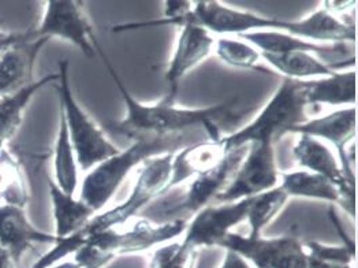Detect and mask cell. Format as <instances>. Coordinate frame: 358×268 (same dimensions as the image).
Here are the masks:
<instances>
[{
    "label": "cell",
    "mask_w": 358,
    "mask_h": 268,
    "mask_svg": "<svg viewBox=\"0 0 358 268\" xmlns=\"http://www.w3.org/2000/svg\"><path fill=\"white\" fill-rule=\"evenodd\" d=\"M94 47L96 52L104 62L117 90H120L124 104L123 118L107 125V127L117 134L126 136L133 141L140 137L204 132L209 140H219L222 137L220 125L224 120H233L236 117V97L203 108L178 107L177 104L167 103L163 99L153 104L141 103L129 92L124 83L120 80L113 62L108 59L99 41Z\"/></svg>",
    "instance_id": "6da1fadb"
},
{
    "label": "cell",
    "mask_w": 358,
    "mask_h": 268,
    "mask_svg": "<svg viewBox=\"0 0 358 268\" xmlns=\"http://www.w3.org/2000/svg\"><path fill=\"white\" fill-rule=\"evenodd\" d=\"M204 137H207L204 132H189L133 140L130 147L122 149L117 155L90 169L83 179L80 200L93 209L94 213H99L110 203L120 185L136 167L144 164L150 157L177 153L187 146L204 141Z\"/></svg>",
    "instance_id": "7a4b0ae2"
},
{
    "label": "cell",
    "mask_w": 358,
    "mask_h": 268,
    "mask_svg": "<svg viewBox=\"0 0 358 268\" xmlns=\"http://www.w3.org/2000/svg\"><path fill=\"white\" fill-rule=\"evenodd\" d=\"M303 81L283 78L257 117L238 132L222 136L224 149L243 148L252 143L276 144L293 127L308 120Z\"/></svg>",
    "instance_id": "3957f363"
},
{
    "label": "cell",
    "mask_w": 358,
    "mask_h": 268,
    "mask_svg": "<svg viewBox=\"0 0 358 268\" xmlns=\"http://www.w3.org/2000/svg\"><path fill=\"white\" fill-rule=\"evenodd\" d=\"M69 69V60H60L59 80L55 83V90L59 96V110L66 120L78 167L83 171H90L96 164L117 155L120 149L107 139L104 130L94 123L76 100L70 85Z\"/></svg>",
    "instance_id": "277c9868"
},
{
    "label": "cell",
    "mask_w": 358,
    "mask_h": 268,
    "mask_svg": "<svg viewBox=\"0 0 358 268\" xmlns=\"http://www.w3.org/2000/svg\"><path fill=\"white\" fill-rule=\"evenodd\" d=\"M173 157L174 153H164L148 159L140 170L129 199L114 209L96 213L83 229H80V233L87 237L88 234L106 229L122 227L157 196L169 192Z\"/></svg>",
    "instance_id": "5b68a950"
},
{
    "label": "cell",
    "mask_w": 358,
    "mask_h": 268,
    "mask_svg": "<svg viewBox=\"0 0 358 268\" xmlns=\"http://www.w3.org/2000/svg\"><path fill=\"white\" fill-rule=\"evenodd\" d=\"M248 147L229 150L220 164L204 174L189 179V183L183 188L182 195L173 202H164V204L153 211L156 215H162V222H170L174 219L189 220L199 211L215 203V199L224 190L229 182L234 177Z\"/></svg>",
    "instance_id": "8992f818"
},
{
    "label": "cell",
    "mask_w": 358,
    "mask_h": 268,
    "mask_svg": "<svg viewBox=\"0 0 358 268\" xmlns=\"http://www.w3.org/2000/svg\"><path fill=\"white\" fill-rule=\"evenodd\" d=\"M219 248L238 253L253 268H308L303 241L293 232L273 239H252L231 232Z\"/></svg>",
    "instance_id": "52a82bcc"
},
{
    "label": "cell",
    "mask_w": 358,
    "mask_h": 268,
    "mask_svg": "<svg viewBox=\"0 0 358 268\" xmlns=\"http://www.w3.org/2000/svg\"><path fill=\"white\" fill-rule=\"evenodd\" d=\"M193 24L208 30L212 36H242L252 31H286V20L264 17L252 11L233 8L222 1H194L192 11L183 18L182 25ZM179 27V28H180Z\"/></svg>",
    "instance_id": "ba28073f"
},
{
    "label": "cell",
    "mask_w": 358,
    "mask_h": 268,
    "mask_svg": "<svg viewBox=\"0 0 358 268\" xmlns=\"http://www.w3.org/2000/svg\"><path fill=\"white\" fill-rule=\"evenodd\" d=\"M275 146L269 143H252L224 190L215 199L213 204L233 203L250 199L279 185Z\"/></svg>",
    "instance_id": "9c48e42d"
},
{
    "label": "cell",
    "mask_w": 358,
    "mask_h": 268,
    "mask_svg": "<svg viewBox=\"0 0 358 268\" xmlns=\"http://www.w3.org/2000/svg\"><path fill=\"white\" fill-rule=\"evenodd\" d=\"M34 37H59L83 51L88 58L96 57V43L93 27L84 10L83 1L50 0L38 28L33 29Z\"/></svg>",
    "instance_id": "30bf717a"
},
{
    "label": "cell",
    "mask_w": 358,
    "mask_h": 268,
    "mask_svg": "<svg viewBox=\"0 0 358 268\" xmlns=\"http://www.w3.org/2000/svg\"><path fill=\"white\" fill-rule=\"evenodd\" d=\"M294 134H305L329 144L336 149V157L346 177L356 182L355 150L356 139V107H343L327 115L308 118L290 130Z\"/></svg>",
    "instance_id": "8fae6325"
},
{
    "label": "cell",
    "mask_w": 358,
    "mask_h": 268,
    "mask_svg": "<svg viewBox=\"0 0 358 268\" xmlns=\"http://www.w3.org/2000/svg\"><path fill=\"white\" fill-rule=\"evenodd\" d=\"M238 37L264 54H312L338 71L348 70L349 66L355 69L356 64L355 44H317L278 30L252 31Z\"/></svg>",
    "instance_id": "7c38bea8"
},
{
    "label": "cell",
    "mask_w": 358,
    "mask_h": 268,
    "mask_svg": "<svg viewBox=\"0 0 358 268\" xmlns=\"http://www.w3.org/2000/svg\"><path fill=\"white\" fill-rule=\"evenodd\" d=\"M250 202L252 197L204 207L189 219L182 242L197 252L201 248H219L226 236L246 220Z\"/></svg>",
    "instance_id": "4fadbf2b"
},
{
    "label": "cell",
    "mask_w": 358,
    "mask_h": 268,
    "mask_svg": "<svg viewBox=\"0 0 358 268\" xmlns=\"http://www.w3.org/2000/svg\"><path fill=\"white\" fill-rule=\"evenodd\" d=\"M213 45L215 36L208 30L193 24H185L179 28L176 48L164 73V101L176 104L182 80L208 58L213 51Z\"/></svg>",
    "instance_id": "5bb4252c"
},
{
    "label": "cell",
    "mask_w": 358,
    "mask_h": 268,
    "mask_svg": "<svg viewBox=\"0 0 358 268\" xmlns=\"http://www.w3.org/2000/svg\"><path fill=\"white\" fill-rule=\"evenodd\" d=\"M293 156L302 170L319 174L341 192L345 211L352 219L356 215V182L346 177L335 152L320 140L299 134L293 146Z\"/></svg>",
    "instance_id": "9a60e30c"
},
{
    "label": "cell",
    "mask_w": 358,
    "mask_h": 268,
    "mask_svg": "<svg viewBox=\"0 0 358 268\" xmlns=\"http://www.w3.org/2000/svg\"><path fill=\"white\" fill-rule=\"evenodd\" d=\"M47 43L48 38H37L33 30H28L3 52L0 57V97L14 96L36 83L33 77L36 60Z\"/></svg>",
    "instance_id": "2e32d148"
},
{
    "label": "cell",
    "mask_w": 358,
    "mask_h": 268,
    "mask_svg": "<svg viewBox=\"0 0 358 268\" xmlns=\"http://www.w3.org/2000/svg\"><path fill=\"white\" fill-rule=\"evenodd\" d=\"M285 33L317 44H356V21L319 7L303 18L287 21Z\"/></svg>",
    "instance_id": "e0dca14e"
},
{
    "label": "cell",
    "mask_w": 358,
    "mask_h": 268,
    "mask_svg": "<svg viewBox=\"0 0 358 268\" xmlns=\"http://www.w3.org/2000/svg\"><path fill=\"white\" fill-rule=\"evenodd\" d=\"M57 241L55 234L41 232L30 223L25 209L0 206V246L10 253L14 263H18L33 245H54Z\"/></svg>",
    "instance_id": "ac0fdd59"
},
{
    "label": "cell",
    "mask_w": 358,
    "mask_h": 268,
    "mask_svg": "<svg viewBox=\"0 0 358 268\" xmlns=\"http://www.w3.org/2000/svg\"><path fill=\"white\" fill-rule=\"evenodd\" d=\"M186 219H174L163 223H152L148 219H137L129 229L115 227V242L118 256L133 255L157 248L171 239H178L186 226Z\"/></svg>",
    "instance_id": "d6986e66"
},
{
    "label": "cell",
    "mask_w": 358,
    "mask_h": 268,
    "mask_svg": "<svg viewBox=\"0 0 358 268\" xmlns=\"http://www.w3.org/2000/svg\"><path fill=\"white\" fill-rule=\"evenodd\" d=\"M227 150L219 140H204L194 143L174 153L173 170L169 190L189 179L204 174L222 163Z\"/></svg>",
    "instance_id": "ffe728a7"
},
{
    "label": "cell",
    "mask_w": 358,
    "mask_h": 268,
    "mask_svg": "<svg viewBox=\"0 0 358 268\" xmlns=\"http://www.w3.org/2000/svg\"><path fill=\"white\" fill-rule=\"evenodd\" d=\"M308 106H356V70H341L317 80L303 81Z\"/></svg>",
    "instance_id": "44dd1931"
},
{
    "label": "cell",
    "mask_w": 358,
    "mask_h": 268,
    "mask_svg": "<svg viewBox=\"0 0 358 268\" xmlns=\"http://www.w3.org/2000/svg\"><path fill=\"white\" fill-rule=\"evenodd\" d=\"M47 183L55 223L54 234L58 239H64L78 232L96 215L94 211L88 207L84 202L76 199L71 195L64 193L54 179L47 177Z\"/></svg>",
    "instance_id": "7402d4cb"
},
{
    "label": "cell",
    "mask_w": 358,
    "mask_h": 268,
    "mask_svg": "<svg viewBox=\"0 0 358 268\" xmlns=\"http://www.w3.org/2000/svg\"><path fill=\"white\" fill-rule=\"evenodd\" d=\"M279 186L290 197L317 200L329 204H339L345 209V200L341 192L329 179L309 173L306 170H294L279 174Z\"/></svg>",
    "instance_id": "603a6c76"
},
{
    "label": "cell",
    "mask_w": 358,
    "mask_h": 268,
    "mask_svg": "<svg viewBox=\"0 0 358 268\" xmlns=\"http://www.w3.org/2000/svg\"><path fill=\"white\" fill-rule=\"evenodd\" d=\"M58 80L59 73H52L40 78L14 96L0 97V149L4 148L20 130L24 120V111L27 110L33 96L44 87L58 83Z\"/></svg>",
    "instance_id": "cb8c5ba5"
},
{
    "label": "cell",
    "mask_w": 358,
    "mask_h": 268,
    "mask_svg": "<svg viewBox=\"0 0 358 268\" xmlns=\"http://www.w3.org/2000/svg\"><path fill=\"white\" fill-rule=\"evenodd\" d=\"M262 59L280 73L285 78L296 81H308V78L327 77L338 71L331 64L306 52H286V54H264Z\"/></svg>",
    "instance_id": "d4e9b609"
},
{
    "label": "cell",
    "mask_w": 358,
    "mask_h": 268,
    "mask_svg": "<svg viewBox=\"0 0 358 268\" xmlns=\"http://www.w3.org/2000/svg\"><path fill=\"white\" fill-rule=\"evenodd\" d=\"M78 170L80 167L73 144L70 141L66 120L59 110V127L54 147V181L64 193L71 196L76 195L80 183Z\"/></svg>",
    "instance_id": "484cf974"
},
{
    "label": "cell",
    "mask_w": 358,
    "mask_h": 268,
    "mask_svg": "<svg viewBox=\"0 0 358 268\" xmlns=\"http://www.w3.org/2000/svg\"><path fill=\"white\" fill-rule=\"evenodd\" d=\"M29 189L20 160L8 150L0 149V203L25 209Z\"/></svg>",
    "instance_id": "4316f807"
},
{
    "label": "cell",
    "mask_w": 358,
    "mask_h": 268,
    "mask_svg": "<svg viewBox=\"0 0 358 268\" xmlns=\"http://www.w3.org/2000/svg\"><path fill=\"white\" fill-rule=\"evenodd\" d=\"M287 202L289 196L279 185L271 190L252 197L246 215V222L249 225L248 237H260L262 232L269 223H272V220L285 209Z\"/></svg>",
    "instance_id": "83f0119b"
},
{
    "label": "cell",
    "mask_w": 358,
    "mask_h": 268,
    "mask_svg": "<svg viewBox=\"0 0 358 268\" xmlns=\"http://www.w3.org/2000/svg\"><path fill=\"white\" fill-rule=\"evenodd\" d=\"M215 54L224 64L239 70H259L260 51L239 37L220 36L215 38Z\"/></svg>",
    "instance_id": "f1b7e54d"
},
{
    "label": "cell",
    "mask_w": 358,
    "mask_h": 268,
    "mask_svg": "<svg viewBox=\"0 0 358 268\" xmlns=\"http://www.w3.org/2000/svg\"><path fill=\"white\" fill-rule=\"evenodd\" d=\"M331 219L334 220V226L342 236L341 245H327L322 244L319 241H305L303 246L308 253L309 259L327 262V263H338V265H355L356 260V245L355 239H349L348 234H345V230L341 225V222L335 218L332 212H329Z\"/></svg>",
    "instance_id": "f546056e"
},
{
    "label": "cell",
    "mask_w": 358,
    "mask_h": 268,
    "mask_svg": "<svg viewBox=\"0 0 358 268\" xmlns=\"http://www.w3.org/2000/svg\"><path fill=\"white\" fill-rule=\"evenodd\" d=\"M197 251L182 241L167 242L155 249L148 268H194Z\"/></svg>",
    "instance_id": "4dcf8cb0"
},
{
    "label": "cell",
    "mask_w": 358,
    "mask_h": 268,
    "mask_svg": "<svg viewBox=\"0 0 358 268\" xmlns=\"http://www.w3.org/2000/svg\"><path fill=\"white\" fill-rule=\"evenodd\" d=\"M357 6L355 0H326L322 1V7L334 15H343L348 10H353Z\"/></svg>",
    "instance_id": "1f68e13d"
},
{
    "label": "cell",
    "mask_w": 358,
    "mask_h": 268,
    "mask_svg": "<svg viewBox=\"0 0 358 268\" xmlns=\"http://www.w3.org/2000/svg\"><path fill=\"white\" fill-rule=\"evenodd\" d=\"M219 268H253L242 256L233 251H226V255Z\"/></svg>",
    "instance_id": "d6a6232c"
},
{
    "label": "cell",
    "mask_w": 358,
    "mask_h": 268,
    "mask_svg": "<svg viewBox=\"0 0 358 268\" xmlns=\"http://www.w3.org/2000/svg\"><path fill=\"white\" fill-rule=\"evenodd\" d=\"M24 31L14 33V31H6L0 29V57L4 51H7L14 43H17L22 37Z\"/></svg>",
    "instance_id": "836d02e7"
},
{
    "label": "cell",
    "mask_w": 358,
    "mask_h": 268,
    "mask_svg": "<svg viewBox=\"0 0 358 268\" xmlns=\"http://www.w3.org/2000/svg\"><path fill=\"white\" fill-rule=\"evenodd\" d=\"M308 268H355L352 265H338V263H327V262H320L315 259L308 258Z\"/></svg>",
    "instance_id": "e575fe53"
},
{
    "label": "cell",
    "mask_w": 358,
    "mask_h": 268,
    "mask_svg": "<svg viewBox=\"0 0 358 268\" xmlns=\"http://www.w3.org/2000/svg\"><path fill=\"white\" fill-rule=\"evenodd\" d=\"M0 268H15V263L10 253L0 246Z\"/></svg>",
    "instance_id": "d590c367"
},
{
    "label": "cell",
    "mask_w": 358,
    "mask_h": 268,
    "mask_svg": "<svg viewBox=\"0 0 358 268\" xmlns=\"http://www.w3.org/2000/svg\"><path fill=\"white\" fill-rule=\"evenodd\" d=\"M50 268H80L78 267V265H76L74 262H60L58 265H55V266H52V267Z\"/></svg>",
    "instance_id": "8d00e7d4"
}]
</instances>
